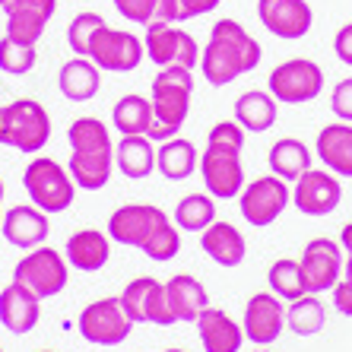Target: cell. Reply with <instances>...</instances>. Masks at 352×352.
<instances>
[{"instance_id": "obj_1", "label": "cell", "mask_w": 352, "mask_h": 352, "mask_svg": "<svg viewBox=\"0 0 352 352\" xmlns=\"http://www.w3.org/2000/svg\"><path fill=\"white\" fill-rule=\"evenodd\" d=\"M263 58V48L254 35L248 32L241 23L235 19H219L210 29L206 48L200 54V67H204V80L210 86H229L238 76L257 70Z\"/></svg>"}, {"instance_id": "obj_2", "label": "cell", "mask_w": 352, "mask_h": 352, "mask_svg": "<svg viewBox=\"0 0 352 352\" xmlns=\"http://www.w3.org/2000/svg\"><path fill=\"white\" fill-rule=\"evenodd\" d=\"M67 143H70L67 172L74 184L80 190H102L115 172V143L102 118H76L67 127Z\"/></svg>"}, {"instance_id": "obj_3", "label": "cell", "mask_w": 352, "mask_h": 352, "mask_svg": "<svg viewBox=\"0 0 352 352\" xmlns=\"http://www.w3.org/2000/svg\"><path fill=\"white\" fill-rule=\"evenodd\" d=\"M241 149H245V131L235 121H219L210 127L206 149L200 156V175H204L206 194L213 200H235L245 188V165H241Z\"/></svg>"}, {"instance_id": "obj_4", "label": "cell", "mask_w": 352, "mask_h": 352, "mask_svg": "<svg viewBox=\"0 0 352 352\" xmlns=\"http://www.w3.org/2000/svg\"><path fill=\"white\" fill-rule=\"evenodd\" d=\"M190 96H194V70L184 67H162L159 76L153 80V127L146 137L153 143L178 137L190 115Z\"/></svg>"}, {"instance_id": "obj_5", "label": "cell", "mask_w": 352, "mask_h": 352, "mask_svg": "<svg viewBox=\"0 0 352 352\" xmlns=\"http://www.w3.org/2000/svg\"><path fill=\"white\" fill-rule=\"evenodd\" d=\"M51 140V115L35 98L0 105V146L19 153H41Z\"/></svg>"}, {"instance_id": "obj_6", "label": "cell", "mask_w": 352, "mask_h": 352, "mask_svg": "<svg viewBox=\"0 0 352 352\" xmlns=\"http://www.w3.org/2000/svg\"><path fill=\"white\" fill-rule=\"evenodd\" d=\"M23 188L29 194V204L38 206L41 213L48 216L64 213L76 197V184L70 178V172L51 156H35L32 162L25 165Z\"/></svg>"}, {"instance_id": "obj_7", "label": "cell", "mask_w": 352, "mask_h": 352, "mask_svg": "<svg viewBox=\"0 0 352 352\" xmlns=\"http://www.w3.org/2000/svg\"><path fill=\"white\" fill-rule=\"evenodd\" d=\"M82 58H89L105 74H131L143 64L146 51H143V38H137L133 32L102 23L86 41Z\"/></svg>"}, {"instance_id": "obj_8", "label": "cell", "mask_w": 352, "mask_h": 352, "mask_svg": "<svg viewBox=\"0 0 352 352\" xmlns=\"http://www.w3.org/2000/svg\"><path fill=\"white\" fill-rule=\"evenodd\" d=\"M67 276H70V263L60 251L48 245H38L32 251H25L19 263L13 267V283L25 286L38 298H51V295L64 292Z\"/></svg>"}, {"instance_id": "obj_9", "label": "cell", "mask_w": 352, "mask_h": 352, "mask_svg": "<svg viewBox=\"0 0 352 352\" xmlns=\"http://www.w3.org/2000/svg\"><path fill=\"white\" fill-rule=\"evenodd\" d=\"M267 92L283 105H305L324 92V70L311 58H289L267 76Z\"/></svg>"}, {"instance_id": "obj_10", "label": "cell", "mask_w": 352, "mask_h": 352, "mask_svg": "<svg viewBox=\"0 0 352 352\" xmlns=\"http://www.w3.org/2000/svg\"><path fill=\"white\" fill-rule=\"evenodd\" d=\"M292 204V190L276 175H261V178L248 181L241 194H238V210L241 219L254 229H267L283 216V210Z\"/></svg>"}, {"instance_id": "obj_11", "label": "cell", "mask_w": 352, "mask_h": 352, "mask_svg": "<svg viewBox=\"0 0 352 352\" xmlns=\"http://www.w3.org/2000/svg\"><path fill=\"white\" fill-rule=\"evenodd\" d=\"M143 51L146 58L162 70V67H184L194 70L200 64V45L197 38L175 23H149L143 35Z\"/></svg>"}, {"instance_id": "obj_12", "label": "cell", "mask_w": 352, "mask_h": 352, "mask_svg": "<svg viewBox=\"0 0 352 352\" xmlns=\"http://www.w3.org/2000/svg\"><path fill=\"white\" fill-rule=\"evenodd\" d=\"M76 330L92 346H121L133 330V320L124 314L118 298H98L86 305L76 318Z\"/></svg>"}, {"instance_id": "obj_13", "label": "cell", "mask_w": 352, "mask_h": 352, "mask_svg": "<svg viewBox=\"0 0 352 352\" xmlns=\"http://www.w3.org/2000/svg\"><path fill=\"white\" fill-rule=\"evenodd\" d=\"M118 302L133 324H156V327H172L175 324V314L168 308V298H165V283L153 276L131 279L124 286V292L118 295Z\"/></svg>"}, {"instance_id": "obj_14", "label": "cell", "mask_w": 352, "mask_h": 352, "mask_svg": "<svg viewBox=\"0 0 352 352\" xmlns=\"http://www.w3.org/2000/svg\"><path fill=\"white\" fill-rule=\"evenodd\" d=\"M168 219L162 206L156 204H124L118 206L115 213L108 216V238L118 245L127 248H143L149 238L156 235Z\"/></svg>"}, {"instance_id": "obj_15", "label": "cell", "mask_w": 352, "mask_h": 352, "mask_svg": "<svg viewBox=\"0 0 352 352\" xmlns=\"http://www.w3.org/2000/svg\"><path fill=\"white\" fill-rule=\"evenodd\" d=\"M302 276H305V292L320 295L343 279V251L340 241L333 238H311L302 251Z\"/></svg>"}, {"instance_id": "obj_16", "label": "cell", "mask_w": 352, "mask_h": 352, "mask_svg": "<svg viewBox=\"0 0 352 352\" xmlns=\"http://www.w3.org/2000/svg\"><path fill=\"white\" fill-rule=\"evenodd\" d=\"M257 19L276 38L298 41L311 32L314 10L308 0H257Z\"/></svg>"}, {"instance_id": "obj_17", "label": "cell", "mask_w": 352, "mask_h": 352, "mask_svg": "<svg viewBox=\"0 0 352 352\" xmlns=\"http://www.w3.org/2000/svg\"><path fill=\"white\" fill-rule=\"evenodd\" d=\"M343 200V184L327 168H308L292 188V204L302 216H330Z\"/></svg>"}, {"instance_id": "obj_18", "label": "cell", "mask_w": 352, "mask_h": 352, "mask_svg": "<svg viewBox=\"0 0 352 352\" xmlns=\"http://www.w3.org/2000/svg\"><path fill=\"white\" fill-rule=\"evenodd\" d=\"M7 16V35L25 45H38L51 16L58 13V0H3L0 3Z\"/></svg>"}, {"instance_id": "obj_19", "label": "cell", "mask_w": 352, "mask_h": 352, "mask_svg": "<svg viewBox=\"0 0 352 352\" xmlns=\"http://www.w3.org/2000/svg\"><path fill=\"white\" fill-rule=\"evenodd\" d=\"M245 340L254 346H270L286 330V308L279 305L273 292H254L245 305V320H241Z\"/></svg>"}, {"instance_id": "obj_20", "label": "cell", "mask_w": 352, "mask_h": 352, "mask_svg": "<svg viewBox=\"0 0 352 352\" xmlns=\"http://www.w3.org/2000/svg\"><path fill=\"white\" fill-rule=\"evenodd\" d=\"M48 213H41L38 206L32 204H19V206H10L3 219H0V235L7 238L13 248L19 251H32V248L45 245L48 241Z\"/></svg>"}, {"instance_id": "obj_21", "label": "cell", "mask_w": 352, "mask_h": 352, "mask_svg": "<svg viewBox=\"0 0 352 352\" xmlns=\"http://www.w3.org/2000/svg\"><path fill=\"white\" fill-rule=\"evenodd\" d=\"M41 318V298L32 295L19 283H10V286L0 289V324L10 330V333H32L35 324Z\"/></svg>"}, {"instance_id": "obj_22", "label": "cell", "mask_w": 352, "mask_h": 352, "mask_svg": "<svg viewBox=\"0 0 352 352\" xmlns=\"http://www.w3.org/2000/svg\"><path fill=\"white\" fill-rule=\"evenodd\" d=\"M314 156L336 178H352V124L333 121L320 127L318 140H314Z\"/></svg>"}, {"instance_id": "obj_23", "label": "cell", "mask_w": 352, "mask_h": 352, "mask_svg": "<svg viewBox=\"0 0 352 352\" xmlns=\"http://www.w3.org/2000/svg\"><path fill=\"white\" fill-rule=\"evenodd\" d=\"M67 263L80 273H96L102 270L111 257V238L102 229H76L74 235L67 238L64 248Z\"/></svg>"}, {"instance_id": "obj_24", "label": "cell", "mask_w": 352, "mask_h": 352, "mask_svg": "<svg viewBox=\"0 0 352 352\" xmlns=\"http://www.w3.org/2000/svg\"><path fill=\"white\" fill-rule=\"evenodd\" d=\"M194 324L197 333H200V343H204V352H241V346H245L241 324H235L222 308L210 305Z\"/></svg>"}, {"instance_id": "obj_25", "label": "cell", "mask_w": 352, "mask_h": 352, "mask_svg": "<svg viewBox=\"0 0 352 352\" xmlns=\"http://www.w3.org/2000/svg\"><path fill=\"white\" fill-rule=\"evenodd\" d=\"M165 298H168V308H172L175 320H184V324H194L210 308V292L190 273H178V276L168 279L165 283Z\"/></svg>"}, {"instance_id": "obj_26", "label": "cell", "mask_w": 352, "mask_h": 352, "mask_svg": "<svg viewBox=\"0 0 352 352\" xmlns=\"http://www.w3.org/2000/svg\"><path fill=\"white\" fill-rule=\"evenodd\" d=\"M200 248L219 267H241V261L248 254V241L241 235V229H235L232 222H219V219L210 229L200 232Z\"/></svg>"}, {"instance_id": "obj_27", "label": "cell", "mask_w": 352, "mask_h": 352, "mask_svg": "<svg viewBox=\"0 0 352 352\" xmlns=\"http://www.w3.org/2000/svg\"><path fill=\"white\" fill-rule=\"evenodd\" d=\"M58 89H60V96L70 98V102H89V98H96L98 89H102V70H98L89 58L74 54V58L58 70Z\"/></svg>"}, {"instance_id": "obj_28", "label": "cell", "mask_w": 352, "mask_h": 352, "mask_svg": "<svg viewBox=\"0 0 352 352\" xmlns=\"http://www.w3.org/2000/svg\"><path fill=\"white\" fill-rule=\"evenodd\" d=\"M279 102L267 89H248L235 98V124L245 133H263L276 124Z\"/></svg>"}, {"instance_id": "obj_29", "label": "cell", "mask_w": 352, "mask_h": 352, "mask_svg": "<svg viewBox=\"0 0 352 352\" xmlns=\"http://www.w3.org/2000/svg\"><path fill=\"white\" fill-rule=\"evenodd\" d=\"M197 165H200V153L190 140L184 137H172L159 143L156 146V168L162 178L168 181H184L197 172Z\"/></svg>"}, {"instance_id": "obj_30", "label": "cell", "mask_w": 352, "mask_h": 352, "mask_svg": "<svg viewBox=\"0 0 352 352\" xmlns=\"http://www.w3.org/2000/svg\"><path fill=\"white\" fill-rule=\"evenodd\" d=\"M115 165L124 178L140 181L149 178L156 168V146L149 137H121V143L115 146Z\"/></svg>"}, {"instance_id": "obj_31", "label": "cell", "mask_w": 352, "mask_h": 352, "mask_svg": "<svg viewBox=\"0 0 352 352\" xmlns=\"http://www.w3.org/2000/svg\"><path fill=\"white\" fill-rule=\"evenodd\" d=\"M311 159H314V153L295 137L276 140L270 146V153H267L270 175H276V178H283V181H298L308 168H311Z\"/></svg>"}, {"instance_id": "obj_32", "label": "cell", "mask_w": 352, "mask_h": 352, "mask_svg": "<svg viewBox=\"0 0 352 352\" xmlns=\"http://www.w3.org/2000/svg\"><path fill=\"white\" fill-rule=\"evenodd\" d=\"M111 124L121 131V137H140V133L146 137L153 127V102L140 92H127L111 108Z\"/></svg>"}, {"instance_id": "obj_33", "label": "cell", "mask_w": 352, "mask_h": 352, "mask_svg": "<svg viewBox=\"0 0 352 352\" xmlns=\"http://www.w3.org/2000/svg\"><path fill=\"white\" fill-rule=\"evenodd\" d=\"M216 222V200L210 194H188L175 206V226L181 232H204Z\"/></svg>"}, {"instance_id": "obj_34", "label": "cell", "mask_w": 352, "mask_h": 352, "mask_svg": "<svg viewBox=\"0 0 352 352\" xmlns=\"http://www.w3.org/2000/svg\"><path fill=\"white\" fill-rule=\"evenodd\" d=\"M324 320H327V311H324V302L318 295L305 292L302 298L289 302L286 308V327L298 336H314L324 330Z\"/></svg>"}, {"instance_id": "obj_35", "label": "cell", "mask_w": 352, "mask_h": 352, "mask_svg": "<svg viewBox=\"0 0 352 352\" xmlns=\"http://www.w3.org/2000/svg\"><path fill=\"white\" fill-rule=\"evenodd\" d=\"M267 283H270V292L283 302H295L305 295V276H302V263L292 261V257H279L270 263L267 270Z\"/></svg>"}, {"instance_id": "obj_36", "label": "cell", "mask_w": 352, "mask_h": 352, "mask_svg": "<svg viewBox=\"0 0 352 352\" xmlns=\"http://www.w3.org/2000/svg\"><path fill=\"white\" fill-rule=\"evenodd\" d=\"M127 23H175V0H111Z\"/></svg>"}, {"instance_id": "obj_37", "label": "cell", "mask_w": 352, "mask_h": 352, "mask_svg": "<svg viewBox=\"0 0 352 352\" xmlns=\"http://www.w3.org/2000/svg\"><path fill=\"white\" fill-rule=\"evenodd\" d=\"M35 64H38V51L35 45H25V41H16L3 35L0 38V70L7 76H25L32 74Z\"/></svg>"}, {"instance_id": "obj_38", "label": "cell", "mask_w": 352, "mask_h": 352, "mask_svg": "<svg viewBox=\"0 0 352 352\" xmlns=\"http://www.w3.org/2000/svg\"><path fill=\"white\" fill-rule=\"evenodd\" d=\"M140 251H143L149 261H159V263L172 261V257L181 251V229L175 226V222H165L162 229L149 238V241L140 248Z\"/></svg>"}, {"instance_id": "obj_39", "label": "cell", "mask_w": 352, "mask_h": 352, "mask_svg": "<svg viewBox=\"0 0 352 352\" xmlns=\"http://www.w3.org/2000/svg\"><path fill=\"white\" fill-rule=\"evenodd\" d=\"M102 23H105V19L98 16V13H92V10H86V13H76V16L70 19V25H67V45H70V51L82 58L86 41H89V35L96 32Z\"/></svg>"}, {"instance_id": "obj_40", "label": "cell", "mask_w": 352, "mask_h": 352, "mask_svg": "<svg viewBox=\"0 0 352 352\" xmlns=\"http://www.w3.org/2000/svg\"><path fill=\"white\" fill-rule=\"evenodd\" d=\"M330 108H333V115L340 121L352 124V76L349 80H340L330 92Z\"/></svg>"}, {"instance_id": "obj_41", "label": "cell", "mask_w": 352, "mask_h": 352, "mask_svg": "<svg viewBox=\"0 0 352 352\" xmlns=\"http://www.w3.org/2000/svg\"><path fill=\"white\" fill-rule=\"evenodd\" d=\"M222 0H175V23H188L204 13H213Z\"/></svg>"}, {"instance_id": "obj_42", "label": "cell", "mask_w": 352, "mask_h": 352, "mask_svg": "<svg viewBox=\"0 0 352 352\" xmlns=\"http://www.w3.org/2000/svg\"><path fill=\"white\" fill-rule=\"evenodd\" d=\"M330 292H333V308L336 311L343 314V318H352V283L349 279H340Z\"/></svg>"}, {"instance_id": "obj_43", "label": "cell", "mask_w": 352, "mask_h": 352, "mask_svg": "<svg viewBox=\"0 0 352 352\" xmlns=\"http://www.w3.org/2000/svg\"><path fill=\"white\" fill-rule=\"evenodd\" d=\"M333 51H336V58L343 60L346 67H352V23H346L340 32H336L333 38Z\"/></svg>"}, {"instance_id": "obj_44", "label": "cell", "mask_w": 352, "mask_h": 352, "mask_svg": "<svg viewBox=\"0 0 352 352\" xmlns=\"http://www.w3.org/2000/svg\"><path fill=\"white\" fill-rule=\"evenodd\" d=\"M340 248H343L346 254H352V222H346L343 232H340Z\"/></svg>"}, {"instance_id": "obj_45", "label": "cell", "mask_w": 352, "mask_h": 352, "mask_svg": "<svg viewBox=\"0 0 352 352\" xmlns=\"http://www.w3.org/2000/svg\"><path fill=\"white\" fill-rule=\"evenodd\" d=\"M343 279H349L352 283V254H349V261H346V267H343Z\"/></svg>"}, {"instance_id": "obj_46", "label": "cell", "mask_w": 352, "mask_h": 352, "mask_svg": "<svg viewBox=\"0 0 352 352\" xmlns=\"http://www.w3.org/2000/svg\"><path fill=\"white\" fill-rule=\"evenodd\" d=\"M251 352H270V349H267V346H257V349H251Z\"/></svg>"}, {"instance_id": "obj_47", "label": "cell", "mask_w": 352, "mask_h": 352, "mask_svg": "<svg viewBox=\"0 0 352 352\" xmlns=\"http://www.w3.org/2000/svg\"><path fill=\"white\" fill-rule=\"evenodd\" d=\"M3 190H7V188H3V178H0V200H3Z\"/></svg>"}, {"instance_id": "obj_48", "label": "cell", "mask_w": 352, "mask_h": 352, "mask_svg": "<svg viewBox=\"0 0 352 352\" xmlns=\"http://www.w3.org/2000/svg\"><path fill=\"white\" fill-rule=\"evenodd\" d=\"M162 352H184V349H175V346H172V349H162Z\"/></svg>"}, {"instance_id": "obj_49", "label": "cell", "mask_w": 352, "mask_h": 352, "mask_svg": "<svg viewBox=\"0 0 352 352\" xmlns=\"http://www.w3.org/2000/svg\"><path fill=\"white\" fill-rule=\"evenodd\" d=\"M41 352H54V349H41Z\"/></svg>"}, {"instance_id": "obj_50", "label": "cell", "mask_w": 352, "mask_h": 352, "mask_svg": "<svg viewBox=\"0 0 352 352\" xmlns=\"http://www.w3.org/2000/svg\"><path fill=\"white\" fill-rule=\"evenodd\" d=\"M0 3H3V0H0Z\"/></svg>"}, {"instance_id": "obj_51", "label": "cell", "mask_w": 352, "mask_h": 352, "mask_svg": "<svg viewBox=\"0 0 352 352\" xmlns=\"http://www.w3.org/2000/svg\"><path fill=\"white\" fill-rule=\"evenodd\" d=\"M0 352H3V349H0Z\"/></svg>"}]
</instances>
